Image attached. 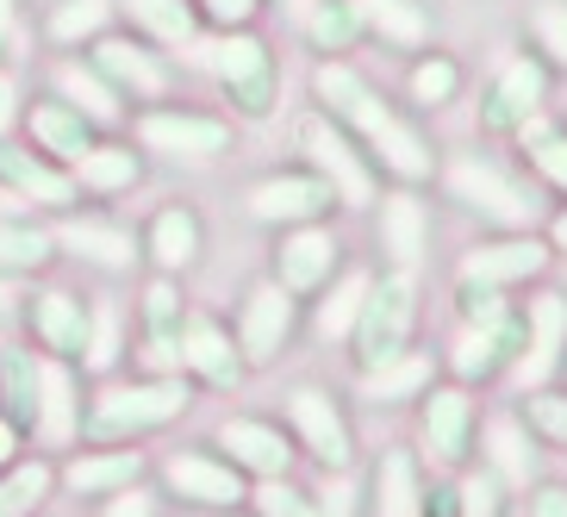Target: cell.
<instances>
[{"label": "cell", "mask_w": 567, "mask_h": 517, "mask_svg": "<svg viewBox=\"0 0 567 517\" xmlns=\"http://www.w3.org/2000/svg\"><path fill=\"white\" fill-rule=\"evenodd\" d=\"M312 101H318V113H331L337 125H343V132L362 144L368 163L381 168V175H393L400 187L431 182L436 151L412 132V125H405L400 113H393V106L381 101V94H374V82H368L350 56H318V69H312Z\"/></svg>", "instance_id": "obj_1"}, {"label": "cell", "mask_w": 567, "mask_h": 517, "mask_svg": "<svg viewBox=\"0 0 567 517\" xmlns=\"http://www.w3.org/2000/svg\"><path fill=\"white\" fill-rule=\"evenodd\" d=\"M194 412L187 374H106L82 405V443H151Z\"/></svg>", "instance_id": "obj_2"}, {"label": "cell", "mask_w": 567, "mask_h": 517, "mask_svg": "<svg viewBox=\"0 0 567 517\" xmlns=\"http://www.w3.org/2000/svg\"><path fill=\"white\" fill-rule=\"evenodd\" d=\"M194 63L206 69V82L225 101L231 125H262V118L281 113V56H275V44L256 25H244V32H206Z\"/></svg>", "instance_id": "obj_3"}, {"label": "cell", "mask_w": 567, "mask_h": 517, "mask_svg": "<svg viewBox=\"0 0 567 517\" xmlns=\"http://www.w3.org/2000/svg\"><path fill=\"white\" fill-rule=\"evenodd\" d=\"M125 137L151 163H168V168H206L218 156H231L237 144V125L218 106H194V101H156V106H137L125 118Z\"/></svg>", "instance_id": "obj_4"}, {"label": "cell", "mask_w": 567, "mask_h": 517, "mask_svg": "<svg viewBox=\"0 0 567 517\" xmlns=\"http://www.w3.org/2000/svg\"><path fill=\"white\" fill-rule=\"evenodd\" d=\"M293 144H300V163L312 168L318 182L331 187L337 206H350V213H368V206L381 200V168L368 163V151L355 144L331 113H300L293 125Z\"/></svg>", "instance_id": "obj_5"}, {"label": "cell", "mask_w": 567, "mask_h": 517, "mask_svg": "<svg viewBox=\"0 0 567 517\" xmlns=\"http://www.w3.org/2000/svg\"><path fill=\"white\" fill-rule=\"evenodd\" d=\"M151 486H156V499L175 505V511H244L250 505V480L237 474L225 455L206 443V449H168L151 462Z\"/></svg>", "instance_id": "obj_6"}, {"label": "cell", "mask_w": 567, "mask_h": 517, "mask_svg": "<svg viewBox=\"0 0 567 517\" xmlns=\"http://www.w3.org/2000/svg\"><path fill=\"white\" fill-rule=\"evenodd\" d=\"M82 56L101 69L106 87L125 101V118H132L137 106H156V101H175V94H182V63L168 51H156V44H144V38H132L125 25L94 38Z\"/></svg>", "instance_id": "obj_7"}, {"label": "cell", "mask_w": 567, "mask_h": 517, "mask_svg": "<svg viewBox=\"0 0 567 517\" xmlns=\"http://www.w3.org/2000/svg\"><path fill=\"white\" fill-rule=\"evenodd\" d=\"M412 324H417V275L412 268H386L381 281H368V300H362L355 331H350L355 374L412 350Z\"/></svg>", "instance_id": "obj_8"}, {"label": "cell", "mask_w": 567, "mask_h": 517, "mask_svg": "<svg viewBox=\"0 0 567 517\" xmlns=\"http://www.w3.org/2000/svg\"><path fill=\"white\" fill-rule=\"evenodd\" d=\"M19 318H25V331H32L38 355H51V362H75L82 368L87 355V318H94V293L69 281H25L19 293Z\"/></svg>", "instance_id": "obj_9"}, {"label": "cell", "mask_w": 567, "mask_h": 517, "mask_svg": "<svg viewBox=\"0 0 567 517\" xmlns=\"http://www.w3.org/2000/svg\"><path fill=\"white\" fill-rule=\"evenodd\" d=\"M51 231H56L63 262H82V268H94V275H106V281L144 268L137 262V231L113 213V206H87L82 200V206H69V213H56Z\"/></svg>", "instance_id": "obj_10"}, {"label": "cell", "mask_w": 567, "mask_h": 517, "mask_svg": "<svg viewBox=\"0 0 567 517\" xmlns=\"http://www.w3.org/2000/svg\"><path fill=\"white\" fill-rule=\"evenodd\" d=\"M231 337H237L244 368H275L293 350V337H300V300H293L275 275H256V281L244 287V300H237Z\"/></svg>", "instance_id": "obj_11"}, {"label": "cell", "mask_w": 567, "mask_h": 517, "mask_svg": "<svg viewBox=\"0 0 567 517\" xmlns=\"http://www.w3.org/2000/svg\"><path fill=\"white\" fill-rule=\"evenodd\" d=\"M137 374H182V331H187V287L175 275H144L137 287Z\"/></svg>", "instance_id": "obj_12"}, {"label": "cell", "mask_w": 567, "mask_h": 517, "mask_svg": "<svg viewBox=\"0 0 567 517\" xmlns=\"http://www.w3.org/2000/svg\"><path fill=\"white\" fill-rule=\"evenodd\" d=\"M144 480H151V455L137 443H75L69 455H56V493L82 505H101Z\"/></svg>", "instance_id": "obj_13"}, {"label": "cell", "mask_w": 567, "mask_h": 517, "mask_svg": "<svg viewBox=\"0 0 567 517\" xmlns=\"http://www.w3.org/2000/svg\"><path fill=\"white\" fill-rule=\"evenodd\" d=\"M443 187H450V200H462L467 213L493 218L505 231L536 225V194L517 182V175H505L499 163H486V156H455V163L443 168Z\"/></svg>", "instance_id": "obj_14"}, {"label": "cell", "mask_w": 567, "mask_h": 517, "mask_svg": "<svg viewBox=\"0 0 567 517\" xmlns=\"http://www.w3.org/2000/svg\"><path fill=\"white\" fill-rule=\"evenodd\" d=\"M137 262L151 275H175L187 281L206 262V213L194 200H163L137 225Z\"/></svg>", "instance_id": "obj_15"}, {"label": "cell", "mask_w": 567, "mask_h": 517, "mask_svg": "<svg viewBox=\"0 0 567 517\" xmlns=\"http://www.w3.org/2000/svg\"><path fill=\"white\" fill-rule=\"evenodd\" d=\"M0 200L56 218L69 206H82V194H75V175L63 163L38 156L25 137H0Z\"/></svg>", "instance_id": "obj_16"}, {"label": "cell", "mask_w": 567, "mask_h": 517, "mask_svg": "<svg viewBox=\"0 0 567 517\" xmlns=\"http://www.w3.org/2000/svg\"><path fill=\"white\" fill-rule=\"evenodd\" d=\"M287 436H293V449H306L324 474H350L355 462V436H350V417L343 405L324 393V386H293L287 393Z\"/></svg>", "instance_id": "obj_17"}, {"label": "cell", "mask_w": 567, "mask_h": 517, "mask_svg": "<svg viewBox=\"0 0 567 517\" xmlns=\"http://www.w3.org/2000/svg\"><path fill=\"white\" fill-rule=\"evenodd\" d=\"M331 187L318 182L312 168H268L244 187V213L268 231H287V225H318V218H331Z\"/></svg>", "instance_id": "obj_18"}, {"label": "cell", "mask_w": 567, "mask_h": 517, "mask_svg": "<svg viewBox=\"0 0 567 517\" xmlns=\"http://www.w3.org/2000/svg\"><path fill=\"white\" fill-rule=\"evenodd\" d=\"M343 268V237L318 218V225H287L275 231V256H268V275L293 293V300H312L331 287V275Z\"/></svg>", "instance_id": "obj_19"}, {"label": "cell", "mask_w": 567, "mask_h": 517, "mask_svg": "<svg viewBox=\"0 0 567 517\" xmlns=\"http://www.w3.org/2000/svg\"><path fill=\"white\" fill-rule=\"evenodd\" d=\"M19 137H25L38 156H51V163L75 168L106 132H101L87 113H75L69 101H56L51 87L32 82V94H25V113H19Z\"/></svg>", "instance_id": "obj_20"}, {"label": "cell", "mask_w": 567, "mask_h": 517, "mask_svg": "<svg viewBox=\"0 0 567 517\" xmlns=\"http://www.w3.org/2000/svg\"><path fill=\"white\" fill-rule=\"evenodd\" d=\"M213 449L225 455L244 480H281V474H293V436H287L275 417H256V412L218 417Z\"/></svg>", "instance_id": "obj_21"}, {"label": "cell", "mask_w": 567, "mask_h": 517, "mask_svg": "<svg viewBox=\"0 0 567 517\" xmlns=\"http://www.w3.org/2000/svg\"><path fill=\"white\" fill-rule=\"evenodd\" d=\"M151 168L156 163L137 151L125 132H106L101 144L82 156V163L69 168V175H75V194H82L87 206H113V200H132L137 187L151 182Z\"/></svg>", "instance_id": "obj_22"}, {"label": "cell", "mask_w": 567, "mask_h": 517, "mask_svg": "<svg viewBox=\"0 0 567 517\" xmlns=\"http://www.w3.org/2000/svg\"><path fill=\"white\" fill-rule=\"evenodd\" d=\"M182 374L206 393H237L244 386V355H237V337L225 318L213 312H187V331H182Z\"/></svg>", "instance_id": "obj_23"}, {"label": "cell", "mask_w": 567, "mask_h": 517, "mask_svg": "<svg viewBox=\"0 0 567 517\" xmlns=\"http://www.w3.org/2000/svg\"><path fill=\"white\" fill-rule=\"evenodd\" d=\"M38 87H51L56 101H69L75 113H87L94 125H101V132H125V101H118L113 87H106V75L87 63L82 51L44 56V69H38Z\"/></svg>", "instance_id": "obj_24"}, {"label": "cell", "mask_w": 567, "mask_h": 517, "mask_svg": "<svg viewBox=\"0 0 567 517\" xmlns=\"http://www.w3.org/2000/svg\"><path fill=\"white\" fill-rule=\"evenodd\" d=\"M63 268V250H56V231L44 213H25V206H0V275L7 281H44Z\"/></svg>", "instance_id": "obj_25"}, {"label": "cell", "mask_w": 567, "mask_h": 517, "mask_svg": "<svg viewBox=\"0 0 567 517\" xmlns=\"http://www.w3.org/2000/svg\"><path fill=\"white\" fill-rule=\"evenodd\" d=\"M561 350H567V293H536L524 337H517V386L543 393L561 368Z\"/></svg>", "instance_id": "obj_26"}, {"label": "cell", "mask_w": 567, "mask_h": 517, "mask_svg": "<svg viewBox=\"0 0 567 517\" xmlns=\"http://www.w3.org/2000/svg\"><path fill=\"white\" fill-rule=\"evenodd\" d=\"M467 436H474V405H467L462 386H431L424 393V412H417V449L436 474L462 467L467 455Z\"/></svg>", "instance_id": "obj_27"}, {"label": "cell", "mask_w": 567, "mask_h": 517, "mask_svg": "<svg viewBox=\"0 0 567 517\" xmlns=\"http://www.w3.org/2000/svg\"><path fill=\"white\" fill-rule=\"evenodd\" d=\"M118 25L144 44H156V51H168L175 63H187L206 38L194 0H118Z\"/></svg>", "instance_id": "obj_28"}, {"label": "cell", "mask_w": 567, "mask_h": 517, "mask_svg": "<svg viewBox=\"0 0 567 517\" xmlns=\"http://www.w3.org/2000/svg\"><path fill=\"white\" fill-rule=\"evenodd\" d=\"M87 374L75 362H51L44 355V393H38V431L51 455H69L82 443V405H87Z\"/></svg>", "instance_id": "obj_29"}, {"label": "cell", "mask_w": 567, "mask_h": 517, "mask_svg": "<svg viewBox=\"0 0 567 517\" xmlns=\"http://www.w3.org/2000/svg\"><path fill=\"white\" fill-rule=\"evenodd\" d=\"M374 213V244H381L386 268H417L431 250V213L417 200V187H393L368 206Z\"/></svg>", "instance_id": "obj_30"}, {"label": "cell", "mask_w": 567, "mask_h": 517, "mask_svg": "<svg viewBox=\"0 0 567 517\" xmlns=\"http://www.w3.org/2000/svg\"><path fill=\"white\" fill-rule=\"evenodd\" d=\"M113 25H118V0H51L38 13L32 38L44 44V56H69V51H87Z\"/></svg>", "instance_id": "obj_31"}, {"label": "cell", "mask_w": 567, "mask_h": 517, "mask_svg": "<svg viewBox=\"0 0 567 517\" xmlns=\"http://www.w3.org/2000/svg\"><path fill=\"white\" fill-rule=\"evenodd\" d=\"M549 268V244H536V237H499V244H481V250H467L462 268H455V281L462 287H512V281H530Z\"/></svg>", "instance_id": "obj_32"}, {"label": "cell", "mask_w": 567, "mask_h": 517, "mask_svg": "<svg viewBox=\"0 0 567 517\" xmlns=\"http://www.w3.org/2000/svg\"><path fill=\"white\" fill-rule=\"evenodd\" d=\"M38 393H44V355L32 343H0V417L19 431H38Z\"/></svg>", "instance_id": "obj_33"}, {"label": "cell", "mask_w": 567, "mask_h": 517, "mask_svg": "<svg viewBox=\"0 0 567 517\" xmlns=\"http://www.w3.org/2000/svg\"><path fill=\"white\" fill-rule=\"evenodd\" d=\"M517 337H524V324H517L512 312L505 318H462V337H455V355H450V368H455V381H486L493 368H499V355L505 350H517Z\"/></svg>", "instance_id": "obj_34"}, {"label": "cell", "mask_w": 567, "mask_h": 517, "mask_svg": "<svg viewBox=\"0 0 567 517\" xmlns=\"http://www.w3.org/2000/svg\"><path fill=\"white\" fill-rule=\"evenodd\" d=\"M543 87H549L543 63H536V56H512V63L499 69L493 94H486V125H512L517 132L530 113H543Z\"/></svg>", "instance_id": "obj_35"}, {"label": "cell", "mask_w": 567, "mask_h": 517, "mask_svg": "<svg viewBox=\"0 0 567 517\" xmlns=\"http://www.w3.org/2000/svg\"><path fill=\"white\" fill-rule=\"evenodd\" d=\"M350 13L362 19V38H381L393 51H424L431 44V13L417 0H350Z\"/></svg>", "instance_id": "obj_36"}, {"label": "cell", "mask_w": 567, "mask_h": 517, "mask_svg": "<svg viewBox=\"0 0 567 517\" xmlns=\"http://www.w3.org/2000/svg\"><path fill=\"white\" fill-rule=\"evenodd\" d=\"M125 350H132V337H125V300L118 293H94V318H87V355H82V374L106 381L125 368Z\"/></svg>", "instance_id": "obj_37"}, {"label": "cell", "mask_w": 567, "mask_h": 517, "mask_svg": "<svg viewBox=\"0 0 567 517\" xmlns=\"http://www.w3.org/2000/svg\"><path fill=\"white\" fill-rule=\"evenodd\" d=\"M355 393H362L368 405L424 400V393H431V355L405 350V355H393V362H381V368H362V374H355Z\"/></svg>", "instance_id": "obj_38"}, {"label": "cell", "mask_w": 567, "mask_h": 517, "mask_svg": "<svg viewBox=\"0 0 567 517\" xmlns=\"http://www.w3.org/2000/svg\"><path fill=\"white\" fill-rule=\"evenodd\" d=\"M368 268H337L331 275V287H324V300H318V312H312V337L318 343H350V331H355V312H362V300H368Z\"/></svg>", "instance_id": "obj_39"}, {"label": "cell", "mask_w": 567, "mask_h": 517, "mask_svg": "<svg viewBox=\"0 0 567 517\" xmlns=\"http://www.w3.org/2000/svg\"><path fill=\"white\" fill-rule=\"evenodd\" d=\"M56 493V455H19L0 474V517H38Z\"/></svg>", "instance_id": "obj_40"}, {"label": "cell", "mask_w": 567, "mask_h": 517, "mask_svg": "<svg viewBox=\"0 0 567 517\" xmlns=\"http://www.w3.org/2000/svg\"><path fill=\"white\" fill-rule=\"evenodd\" d=\"M374 517H424V480L405 449L381 455L374 467Z\"/></svg>", "instance_id": "obj_41"}, {"label": "cell", "mask_w": 567, "mask_h": 517, "mask_svg": "<svg viewBox=\"0 0 567 517\" xmlns=\"http://www.w3.org/2000/svg\"><path fill=\"white\" fill-rule=\"evenodd\" d=\"M293 32H300L306 51H318V56H350L355 44H362V19L350 13V0H318Z\"/></svg>", "instance_id": "obj_42"}, {"label": "cell", "mask_w": 567, "mask_h": 517, "mask_svg": "<svg viewBox=\"0 0 567 517\" xmlns=\"http://www.w3.org/2000/svg\"><path fill=\"white\" fill-rule=\"evenodd\" d=\"M486 455H493V480L499 486H530V436H524V424L517 417H493L486 424Z\"/></svg>", "instance_id": "obj_43"}, {"label": "cell", "mask_w": 567, "mask_h": 517, "mask_svg": "<svg viewBox=\"0 0 567 517\" xmlns=\"http://www.w3.org/2000/svg\"><path fill=\"white\" fill-rule=\"evenodd\" d=\"M405 94H412V106L436 113V106H450L455 94H462V69H455L443 51H424L412 63V75H405Z\"/></svg>", "instance_id": "obj_44"}, {"label": "cell", "mask_w": 567, "mask_h": 517, "mask_svg": "<svg viewBox=\"0 0 567 517\" xmlns=\"http://www.w3.org/2000/svg\"><path fill=\"white\" fill-rule=\"evenodd\" d=\"M250 511L256 517H318V499L293 486V474H281V480H256L250 486Z\"/></svg>", "instance_id": "obj_45"}, {"label": "cell", "mask_w": 567, "mask_h": 517, "mask_svg": "<svg viewBox=\"0 0 567 517\" xmlns=\"http://www.w3.org/2000/svg\"><path fill=\"white\" fill-rule=\"evenodd\" d=\"M194 13H200L206 32H244L268 13V0H194Z\"/></svg>", "instance_id": "obj_46"}, {"label": "cell", "mask_w": 567, "mask_h": 517, "mask_svg": "<svg viewBox=\"0 0 567 517\" xmlns=\"http://www.w3.org/2000/svg\"><path fill=\"white\" fill-rule=\"evenodd\" d=\"M25 44H32L25 7H19V0H0V69H19V63H25Z\"/></svg>", "instance_id": "obj_47"}, {"label": "cell", "mask_w": 567, "mask_h": 517, "mask_svg": "<svg viewBox=\"0 0 567 517\" xmlns=\"http://www.w3.org/2000/svg\"><path fill=\"white\" fill-rule=\"evenodd\" d=\"M455 517H499V480L493 474H462V486H455Z\"/></svg>", "instance_id": "obj_48"}, {"label": "cell", "mask_w": 567, "mask_h": 517, "mask_svg": "<svg viewBox=\"0 0 567 517\" xmlns=\"http://www.w3.org/2000/svg\"><path fill=\"white\" fill-rule=\"evenodd\" d=\"M530 32L555 63H567V0H543V7L530 13Z\"/></svg>", "instance_id": "obj_49"}, {"label": "cell", "mask_w": 567, "mask_h": 517, "mask_svg": "<svg viewBox=\"0 0 567 517\" xmlns=\"http://www.w3.org/2000/svg\"><path fill=\"white\" fill-rule=\"evenodd\" d=\"M94 517H163V499H156V486H125V493H113V499L94 505Z\"/></svg>", "instance_id": "obj_50"}, {"label": "cell", "mask_w": 567, "mask_h": 517, "mask_svg": "<svg viewBox=\"0 0 567 517\" xmlns=\"http://www.w3.org/2000/svg\"><path fill=\"white\" fill-rule=\"evenodd\" d=\"M25 69H0V137H19V113H25Z\"/></svg>", "instance_id": "obj_51"}, {"label": "cell", "mask_w": 567, "mask_h": 517, "mask_svg": "<svg viewBox=\"0 0 567 517\" xmlns=\"http://www.w3.org/2000/svg\"><path fill=\"white\" fill-rule=\"evenodd\" d=\"M530 424L549 436V443L567 449V400H555V393H530Z\"/></svg>", "instance_id": "obj_52"}, {"label": "cell", "mask_w": 567, "mask_h": 517, "mask_svg": "<svg viewBox=\"0 0 567 517\" xmlns=\"http://www.w3.org/2000/svg\"><path fill=\"white\" fill-rule=\"evenodd\" d=\"M312 499H318V517H355V480L350 474H324Z\"/></svg>", "instance_id": "obj_53"}, {"label": "cell", "mask_w": 567, "mask_h": 517, "mask_svg": "<svg viewBox=\"0 0 567 517\" xmlns=\"http://www.w3.org/2000/svg\"><path fill=\"white\" fill-rule=\"evenodd\" d=\"M530 156H536V168H543V182L567 194V137H561V132H549L543 144H530Z\"/></svg>", "instance_id": "obj_54"}, {"label": "cell", "mask_w": 567, "mask_h": 517, "mask_svg": "<svg viewBox=\"0 0 567 517\" xmlns=\"http://www.w3.org/2000/svg\"><path fill=\"white\" fill-rule=\"evenodd\" d=\"M19 455H25V431H19L13 417H0V474H7Z\"/></svg>", "instance_id": "obj_55"}, {"label": "cell", "mask_w": 567, "mask_h": 517, "mask_svg": "<svg viewBox=\"0 0 567 517\" xmlns=\"http://www.w3.org/2000/svg\"><path fill=\"white\" fill-rule=\"evenodd\" d=\"M530 517H567V493L561 486H543V493L530 499Z\"/></svg>", "instance_id": "obj_56"}, {"label": "cell", "mask_w": 567, "mask_h": 517, "mask_svg": "<svg viewBox=\"0 0 567 517\" xmlns=\"http://www.w3.org/2000/svg\"><path fill=\"white\" fill-rule=\"evenodd\" d=\"M275 7H281V19H287V25H300V19L312 13L318 0H275Z\"/></svg>", "instance_id": "obj_57"}, {"label": "cell", "mask_w": 567, "mask_h": 517, "mask_svg": "<svg viewBox=\"0 0 567 517\" xmlns=\"http://www.w3.org/2000/svg\"><path fill=\"white\" fill-rule=\"evenodd\" d=\"M19 293H25V287H19V281H7V275H0V318H7V312H19Z\"/></svg>", "instance_id": "obj_58"}, {"label": "cell", "mask_w": 567, "mask_h": 517, "mask_svg": "<svg viewBox=\"0 0 567 517\" xmlns=\"http://www.w3.org/2000/svg\"><path fill=\"white\" fill-rule=\"evenodd\" d=\"M555 250H567V213L555 218Z\"/></svg>", "instance_id": "obj_59"}, {"label": "cell", "mask_w": 567, "mask_h": 517, "mask_svg": "<svg viewBox=\"0 0 567 517\" xmlns=\"http://www.w3.org/2000/svg\"><path fill=\"white\" fill-rule=\"evenodd\" d=\"M206 517H237V511H206Z\"/></svg>", "instance_id": "obj_60"}]
</instances>
